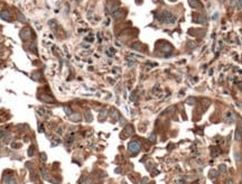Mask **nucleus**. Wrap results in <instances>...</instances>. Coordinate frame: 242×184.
Here are the masks:
<instances>
[{
  "mask_svg": "<svg viewBox=\"0 0 242 184\" xmlns=\"http://www.w3.org/2000/svg\"><path fill=\"white\" fill-rule=\"evenodd\" d=\"M123 16V12L121 10H116V11H113V17L116 19H120L121 17Z\"/></svg>",
  "mask_w": 242,
  "mask_h": 184,
  "instance_id": "obj_6",
  "label": "nucleus"
},
{
  "mask_svg": "<svg viewBox=\"0 0 242 184\" xmlns=\"http://www.w3.org/2000/svg\"><path fill=\"white\" fill-rule=\"evenodd\" d=\"M219 169H220L221 172H225V171H226V166L224 165V164H221V165L219 166Z\"/></svg>",
  "mask_w": 242,
  "mask_h": 184,
  "instance_id": "obj_13",
  "label": "nucleus"
},
{
  "mask_svg": "<svg viewBox=\"0 0 242 184\" xmlns=\"http://www.w3.org/2000/svg\"><path fill=\"white\" fill-rule=\"evenodd\" d=\"M5 183L6 184H16V181L15 179L12 176H10V175H7V176L5 177Z\"/></svg>",
  "mask_w": 242,
  "mask_h": 184,
  "instance_id": "obj_5",
  "label": "nucleus"
},
{
  "mask_svg": "<svg viewBox=\"0 0 242 184\" xmlns=\"http://www.w3.org/2000/svg\"><path fill=\"white\" fill-rule=\"evenodd\" d=\"M30 30L28 29V28H24V29L20 32V37L21 38H24V39H28V38H30Z\"/></svg>",
  "mask_w": 242,
  "mask_h": 184,
  "instance_id": "obj_3",
  "label": "nucleus"
},
{
  "mask_svg": "<svg viewBox=\"0 0 242 184\" xmlns=\"http://www.w3.org/2000/svg\"><path fill=\"white\" fill-rule=\"evenodd\" d=\"M6 131H0V138H2V137H5L6 136Z\"/></svg>",
  "mask_w": 242,
  "mask_h": 184,
  "instance_id": "obj_18",
  "label": "nucleus"
},
{
  "mask_svg": "<svg viewBox=\"0 0 242 184\" xmlns=\"http://www.w3.org/2000/svg\"><path fill=\"white\" fill-rule=\"evenodd\" d=\"M188 4H189V6H191L192 8H197L198 6H200V4H198L196 0H188Z\"/></svg>",
  "mask_w": 242,
  "mask_h": 184,
  "instance_id": "obj_8",
  "label": "nucleus"
},
{
  "mask_svg": "<svg viewBox=\"0 0 242 184\" xmlns=\"http://www.w3.org/2000/svg\"><path fill=\"white\" fill-rule=\"evenodd\" d=\"M241 138H242L241 131H240V129H237V130H235V139H237V140H241Z\"/></svg>",
  "mask_w": 242,
  "mask_h": 184,
  "instance_id": "obj_9",
  "label": "nucleus"
},
{
  "mask_svg": "<svg viewBox=\"0 0 242 184\" xmlns=\"http://www.w3.org/2000/svg\"><path fill=\"white\" fill-rule=\"evenodd\" d=\"M71 120H73V121H77V120H80V114H72L71 116Z\"/></svg>",
  "mask_w": 242,
  "mask_h": 184,
  "instance_id": "obj_12",
  "label": "nucleus"
},
{
  "mask_svg": "<svg viewBox=\"0 0 242 184\" xmlns=\"http://www.w3.org/2000/svg\"><path fill=\"white\" fill-rule=\"evenodd\" d=\"M157 17L160 22H164L166 24H174V22H176L175 15H173L172 12H169V11H163L159 15H157Z\"/></svg>",
  "mask_w": 242,
  "mask_h": 184,
  "instance_id": "obj_1",
  "label": "nucleus"
},
{
  "mask_svg": "<svg viewBox=\"0 0 242 184\" xmlns=\"http://www.w3.org/2000/svg\"><path fill=\"white\" fill-rule=\"evenodd\" d=\"M239 8H240V9H242V0H239Z\"/></svg>",
  "mask_w": 242,
  "mask_h": 184,
  "instance_id": "obj_19",
  "label": "nucleus"
},
{
  "mask_svg": "<svg viewBox=\"0 0 242 184\" xmlns=\"http://www.w3.org/2000/svg\"><path fill=\"white\" fill-rule=\"evenodd\" d=\"M33 151H34V147L32 146V147L29 148V151H28V155H29V156H32V154H33Z\"/></svg>",
  "mask_w": 242,
  "mask_h": 184,
  "instance_id": "obj_17",
  "label": "nucleus"
},
{
  "mask_svg": "<svg viewBox=\"0 0 242 184\" xmlns=\"http://www.w3.org/2000/svg\"><path fill=\"white\" fill-rule=\"evenodd\" d=\"M193 184H197V183H193Z\"/></svg>",
  "mask_w": 242,
  "mask_h": 184,
  "instance_id": "obj_22",
  "label": "nucleus"
},
{
  "mask_svg": "<svg viewBox=\"0 0 242 184\" xmlns=\"http://www.w3.org/2000/svg\"><path fill=\"white\" fill-rule=\"evenodd\" d=\"M42 159L46 161V155H45V154H42Z\"/></svg>",
  "mask_w": 242,
  "mask_h": 184,
  "instance_id": "obj_20",
  "label": "nucleus"
},
{
  "mask_svg": "<svg viewBox=\"0 0 242 184\" xmlns=\"http://www.w3.org/2000/svg\"><path fill=\"white\" fill-rule=\"evenodd\" d=\"M200 22H202V24H205V17L200 16Z\"/></svg>",
  "mask_w": 242,
  "mask_h": 184,
  "instance_id": "obj_14",
  "label": "nucleus"
},
{
  "mask_svg": "<svg viewBox=\"0 0 242 184\" xmlns=\"http://www.w3.org/2000/svg\"><path fill=\"white\" fill-rule=\"evenodd\" d=\"M18 17H19V19H20V22H24V20H25V17H24L21 14H18Z\"/></svg>",
  "mask_w": 242,
  "mask_h": 184,
  "instance_id": "obj_16",
  "label": "nucleus"
},
{
  "mask_svg": "<svg viewBox=\"0 0 242 184\" xmlns=\"http://www.w3.org/2000/svg\"><path fill=\"white\" fill-rule=\"evenodd\" d=\"M227 184H233V183H232V181H229V183Z\"/></svg>",
  "mask_w": 242,
  "mask_h": 184,
  "instance_id": "obj_21",
  "label": "nucleus"
},
{
  "mask_svg": "<svg viewBox=\"0 0 242 184\" xmlns=\"http://www.w3.org/2000/svg\"><path fill=\"white\" fill-rule=\"evenodd\" d=\"M140 148L141 147H140V144L138 143V141H131L128 146L129 152L132 153V154H137V153L140 151Z\"/></svg>",
  "mask_w": 242,
  "mask_h": 184,
  "instance_id": "obj_2",
  "label": "nucleus"
},
{
  "mask_svg": "<svg viewBox=\"0 0 242 184\" xmlns=\"http://www.w3.org/2000/svg\"><path fill=\"white\" fill-rule=\"evenodd\" d=\"M225 118H226V120H229L230 122H232V121H233V119H234V116H233V114H232V112H230V111H229V112H226V114H225Z\"/></svg>",
  "mask_w": 242,
  "mask_h": 184,
  "instance_id": "obj_7",
  "label": "nucleus"
},
{
  "mask_svg": "<svg viewBox=\"0 0 242 184\" xmlns=\"http://www.w3.org/2000/svg\"><path fill=\"white\" fill-rule=\"evenodd\" d=\"M234 157H235V161H237V163H241V154L240 153H238V152H235L234 154Z\"/></svg>",
  "mask_w": 242,
  "mask_h": 184,
  "instance_id": "obj_10",
  "label": "nucleus"
},
{
  "mask_svg": "<svg viewBox=\"0 0 242 184\" xmlns=\"http://www.w3.org/2000/svg\"><path fill=\"white\" fill-rule=\"evenodd\" d=\"M0 17L4 19V20H9V19H10V12L8 10H2L0 12Z\"/></svg>",
  "mask_w": 242,
  "mask_h": 184,
  "instance_id": "obj_4",
  "label": "nucleus"
},
{
  "mask_svg": "<svg viewBox=\"0 0 242 184\" xmlns=\"http://www.w3.org/2000/svg\"><path fill=\"white\" fill-rule=\"evenodd\" d=\"M132 48H135V49H140V44H133L132 45Z\"/></svg>",
  "mask_w": 242,
  "mask_h": 184,
  "instance_id": "obj_15",
  "label": "nucleus"
},
{
  "mask_svg": "<svg viewBox=\"0 0 242 184\" xmlns=\"http://www.w3.org/2000/svg\"><path fill=\"white\" fill-rule=\"evenodd\" d=\"M161 51H164V52H169V51H172V46H170V45H168V44H166L164 47H161Z\"/></svg>",
  "mask_w": 242,
  "mask_h": 184,
  "instance_id": "obj_11",
  "label": "nucleus"
}]
</instances>
